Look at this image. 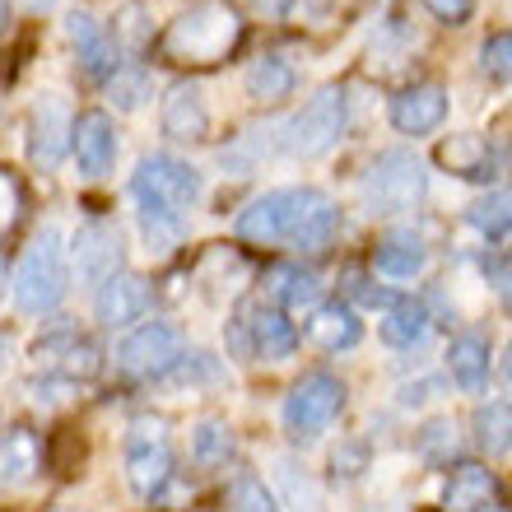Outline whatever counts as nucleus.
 I'll return each mask as SVG.
<instances>
[{"label": "nucleus", "instance_id": "c85d7f7f", "mask_svg": "<svg viewBox=\"0 0 512 512\" xmlns=\"http://www.w3.org/2000/svg\"><path fill=\"white\" fill-rule=\"evenodd\" d=\"M275 294L289 312H303V308H322V280L312 270H275Z\"/></svg>", "mask_w": 512, "mask_h": 512}, {"label": "nucleus", "instance_id": "79ce46f5", "mask_svg": "<svg viewBox=\"0 0 512 512\" xmlns=\"http://www.w3.org/2000/svg\"><path fill=\"white\" fill-rule=\"evenodd\" d=\"M494 289H499V303L512 312V261H508V266L494 270Z\"/></svg>", "mask_w": 512, "mask_h": 512}, {"label": "nucleus", "instance_id": "f03ea898", "mask_svg": "<svg viewBox=\"0 0 512 512\" xmlns=\"http://www.w3.org/2000/svg\"><path fill=\"white\" fill-rule=\"evenodd\" d=\"M238 38H243V19L224 0H205L168 28L163 52L173 61H191V66H215L238 47Z\"/></svg>", "mask_w": 512, "mask_h": 512}, {"label": "nucleus", "instance_id": "4be33fe9", "mask_svg": "<svg viewBox=\"0 0 512 512\" xmlns=\"http://www.w3.org/2000/svg\"><path fill=\"white\" fill-rule=\"evenodd\" d=\"M447 373L457 382L461 391H485L489 382V340L466 331V336L452 340V350H447Z\"/></svg>", "mask_w": 512, "mask_h": 512}, {"label": "nucleus", "instance_id": "4468645a", "mask_svg": "<svg viewBox=\"0 0 512 512\" xmlns=\"http://www.w3.org/2000/svg\"><path fill=\"white\" fill-rule=\"evenodd\" d=\"M159 126H163L168 140H177V145H196V140H205V135H210V108H205L201 84L177 80L173 89L163 94Z\"/></svg>", "mask_w": 512, "mask_h": 512}, {"label": "nucleus", "instance_id": "f8f14e48", "mask_svg": "<svg viewBox=\"0 0 512 512\" xmlns=\"http://www.w3.org/2000/svg\"><path fill=\"white\" fill-rule=\"evenodd\" d=\"M70 131H75V117L56 94H42L33 103V117H28V159L38 168H56L70 149Z\"/></svg>", "mask_w": 512, "mask_h": 512}, {"label": "nucleus", "instance_id": "2eb2a0df", "mask_svg": "<svg viewBox=\"0 0 512 512\" xmlns=\"http://www.w3.org/2000/svg\"><path fill=\"white\" fill-rule=\"evenodd\" d=\"M149 303H154V289H149L145 275L122 270V275H112V280L98 284L94 312H98V322L103 326H131L149 312Z\"/></svg>", "mask_w": 512, "mask_h": 512}, {"label": "nucleus", "instance_id": "f3484780", "mask_svg": "<svg viewBox=\"0 0 512 512\" xmlns=\"http://www.w3.org/2000/svg\"><path fill=\"white\" fill-rule=\"evenodd\" d=\"M289 196H294V187L256 196L247 210H238V219H233V233H238L243 243H261V247L284 243V224H289Z\"/></svg>", "mask_w": 512, "mask_h": 512}, {"label": "nucleus", "instance_id": "4c0bfd02", "mask_svg": "<svg viewBox=\"0 0 512 512\" xmlns=\"http://www.w3.org/2000/svg\"><path fill=\"white\" fill-rule=\"evenodd\" d=\"M145 443H168V424L163 419H135L131 433H126V447H145Z\"/></svg>", "mask_w": 512, "mask_h": 512}, {"label": "nucleus", "instance_id": "393cba45", "mask_svg": "<svg viewBox=\"0 0 512 512\" xmlns=\"http://www.w3.org/2000/svg\"><path fill=\"white\" fill-rule=\"evenodd\" d=\"M243 89L256 103H280V98L294 94V66L284 56H256L243 70Z\"/></svg>", "mask_w": 512, "mask_h": 512}, {"label": "nucleus", "instance_id": "5701e85b", "mask_svg": "<svg viewBox=\"0 0 512 512\" xmlns=\"http://www.w3.org/2000/svg\"><path fill=\"white\" fill-rule=\"evenodd\" d=\"M424 261H429V252H424V243H419L415 233H387L373 247V266L387 280H415L419 270H424Z\"/></svg>", "mask_w": 512, "mask_h": 512}, {"label": "nucleus", "instance_id": "473e14b6", "mask_svg": "<svg viewBox=\"0 0 512 512\" xmlns=\"http://www.w3.org/2000/svg\"><path fill=\"white\" fill-rule=\"evenodd\" d=\"M112 47H145L154 38V24H149V10L145 5H122L117 19H112Z\"/></svg>", "mask_w": 512, "mask_h": 512}, {"label": "nucleus", "instance_id": "9b49d317", "mask_svg": "<svg viewBox=\"0 0 512 512\" xmlns=\"http://www.w3.org/2000/svg\"><path fill=\"white\" fill-rule=\"evenodd\" d=\"M33 359L42 364V373H56V378H94L103 368V350H98L89 336H80L75 326H56L52 336H42L33 345Z\"/></svg>", "mask_w": 512, "mask_h": 512}, {"label": "nucleus", "instance_id": "bb28decb", "mask_svg": "<svg viewBox=\"0 0 512 512\" xmlns=\"http://www.w3.org/2000/svg\"><path fill=\"white\" fill-rule=\"evenodd\" d=\"M475 429V443H480V452H489V457H503L512 447V401H489L475 410L471 419Z\"/></svg>", "mask_w": 512, "mask_h": 512}, {"label": "nucleus", "instance_id": "0eeeda50", "mask_svg": "<svg viewBox=\"0 0 512 512\" xmlns=\"http://www.w3.org/2000/svg\"><path fill=\"white\" fill-rule=\"evenodd\" d=\"M340 410H345V382L331 373H308L284 396V429H289V438L308 443L336 424Z\"/></svg>", "mask_w": 512, "mask_h": 512}, {"label": "nucleus", "instance_id": "39448f33", "mask_svg": "<svg viewBox=\"0 0 512 512\" xmlns=\"http://www.w3.org/2000/svg\"><path fill=\"white\" fill-rule=\"evenodd\" d=\"M345 122H350L345 89H340V84H326V89H317V94L294 112V122L284 126V149H289L294 159H322L326 149L340 145Z\"/></svg>", "mask_w": 512, "mask_h": 512}, {"label": "nucleus", "instance_id": "2f4dec72", "mask_svg": "<svg viewBox=\"0 0 512 512\" xmlns=\"http://www.w3.org/2000/svg\"><path fill=\"white\" fill-rule=\"evenodd\" d=\"M229 508L233 512H280V499L266 489V480L256 475H238L229 485Z\"/></svg>", "mask_w": 512, "mask_h": 512}, {"label": "nucleus", "instance_id": "c03bdc74", "mask_svg": "<svg viewBox=\"0 0 512 512\" xmlns=\"http://www.w3.org/2000/svg\"><path fill=\"white\" fill-rule=\"evenodd\" d=\"M10 28V0H0V33Z\"/></svg>", "mask_w": 512, "mask_h": 512}, {"label": "nucleus", "instance_id": "f257e3e1", "mask_svg": "<svg viewBox=\"0 0 512 512\" xmlns=\"http://www.w3.org/2000/svg\"><path fill=\"white\" fill-rule=\"evenodd\" d=\"M70 289V261H66V238H61V229L56 224H47V229L28 243L24 261H19V270H14V308L28 312V317H42V312H52L61 298H66Z\"/></svg>", "mask_w": 512, "mask_h": 512}, {"label": "nucleus", "instance_id": "49530a36", "mask_svg": "<svg viewBox=\"0 0 512 512\" xmlns=\"http://www.w3.org/2000/svg\"><path fill=\"white\" fill-rule=\"evenodd\" d=\"M0 294H5V256H0Z\"/></svg>", "mask_w": 512, "mask_h": 512}, {"label": "nucleus", "instance_id": "58836bf2", "mask_svg": "<svg viewBox=\"0 0 512 512\" xmlns=\"http://www.w3.org/2000/svg\"><path fill=\"white\" fill-rule=\"evenodd\" d=\"M14 215H19V187H14L10 173H0V238L14 224Z\"/></svg>", "mask_w": 512, "mask_h": 512}, {"label": "nucleus", "instance_id": "b1692460", "mask_svg": "<svg viewBox=\"0 0 512 512\" xmlns=\"http://www.w3.org/2000/svg\"><path fill=\"white\" fill-rule=\"evenodd\" d=\"M438 159H443L457 177H471V182H489L494 168H499V159L489 154L485 135H452V140H443Z\"/></svg>", "mask_w": 512, "mask_h": 512}, {"label": "nucleus", "instance_id": "cd10ccee", "mask_svg": "<svg viewBox=\"0 0 512 512\" xmlns=\"http://www.w3.org/2000/svg\"><path fill=\"white\" fill-rule=\"evenodd\" d=\"M191 457L196 466H224L233 457V429L224 419H201L191 429Z\"/></svg>", "mask_w": 512, "mask_h": 512}, {"label": "nucleus", "instance_id": "f704fd0d", "mask_svg": "<svg viewBox=\"0 0 512 512\" xmlns=\"http://www.w3.org/2000/svg\"><path fill=\"white\" fill-rule=\"evenodd\" d=\"M28 396H33L38 405H47V410H56V405H66L70 396H75V382L56 378V373H42V378L28 382Z\"/></svg>", "mask_w": 512, "mask_h": 512}, {"label": "nucleus", "instance_id": "423d86ee", "mask_svg": "<svg viewBox=\"0 0 512 512\" xmlns=\"http://www.w3.org/2000/svg\"><path fill=\"white\" fill-rule=\"evenodd\" d=\"M182 354H187L182 350V331L173 322H140L117 345V373H126L131 382L168 378Z\"/></svg>", "mask_w": 512, "mask_h": 512}, {"label": "nucleus", "instance_id": "aec40b11", "mask_svg": "<svg viewBox=\"0 0 512 512\" xmlns=\"http://www.w3.org/2000/svg\"><path fill=\"white\" fill-rule=\"evenodd\" d=\"M126 480H131L140 499H159L163 489L173 485V452H168V443L126 447Z\"/></svg>", "mask_w": 512, "mask_h": 512}, {"label": "nucleus", "instance_id": "a878e982", "mask_svg": "<svg viewBox=\"0 0 512 512\" xmlns=\"http://www.w3.org/2000/svg\"><path fill=\"white\" fill-rule=\"evenodd\" d=\"M429 326H433L429 308L415 303V298H401V303L378 322V336L387 340V345H396V350H410V345H419V340L429 336Z\"/></svg>", "mask_w": 512, "mask_h": 512}, {"label": "nucleus", "instance_id": "72a5a7b5", "mask_svg": "<svg viewBox=\"0 0 512 512\" xmlns=\"http://www.w3.org/2000/svg\"><path fill=\"white\" fill-rule=\"evenodd\" d=\"M480 70H485L489 80L512 84V28L485 38V47H480Z\"/></svg>", "mask_w": 512, "mask_h": 512}, {"label": "nucleus", "instance_id": "37998d69", "mask_svg": "<svg viewBox=\"0 0 512 512\" xmlns=\"http://www.w3.org/2000/svg\"><path fill=\"white\" fill-rule=\"evenodd\" d=\"M247 5H252V10H261V14H289V5H294V0H247Z\"/></svg>", "mask_w": 512, "mask_h": 512}, {"label": "nucleus", "instance_id": "de8ad7c7", "mask_svg": "<svg viewBox=\"0 0 512 512\" xmlns=\"http://www.w3.org/2000/svg\"><path fill=\"white\" fill-rule=\"evenodd\" d=\"M508 378H512V350H508Z\"/></svg>", "mask_w": 512, "mask_h": 512}, {"label": "nucleus", "instance_id": "c756f323", "mask_svg": "<svg viewBox=\"0 0 512 512\" xmlns=\"http://www.w3.org/2000/svg\"><path fill=\"white\" fill-rule=\"evenodd\" d=\"M480 233H489V238H503V233H512V187H499L489 191L485 201L471 205V215H466Z\"/></svg>", "mask_w": 512, "mask_h": 512}, {"label": "nucleus", "instance_id": "20e7f679", "mask_svg": "<svg viewBox=\"0 0 512 512\" xmlns=\"http://www.w3.org/2000/svg\"><path fill=\"white\" fill-rule=\"evenodd\" d=\"M429 196V168L415 149H387L364 177V201L373 215H405Z\"/></svg>", "mask_w": 512, "mask_h": 512}, {"label": "nucleus", "instance_id": "6e6552de", "mask_svg": "<svg viewBox=\"0 0 512 512\" xmlns=\"http://www.w3.org/2000/svg\"><path fill=\"white\" fill-rule=\"evenodd\" d=\"M340 233V210L336 201L317 187H294L289 196V224H284V243L298 252H322L336 243Z\"/></svg>", "mask_w": 512, "mask_h": 512}, {"label": "nucleus", "instance_id": "a19ab883", "mask_svg": "<svg viewBox=\"0 0 512 512\" xmlns=\"http://www.w3.org/2000/svg\"><path fill=\"white\" fill-rule=\"evenodd\" d=\"M364 447H336V457H331V466H336V475H350V480H354V475H359V471H364Z\"/></svg>", "mask_w": 512, "mask_h": 512}, {"label": "nucleus", "instance_id": "1a4fd4ad", "mask_svg": "<svg viewBox=\"0 0 512 512\" xmlns=\"http://www.w3.org/2000/svg\"><path fill=\"white\" fill-rule=\"evenodd\" d=\"M294 345H298V331L280 308H243L238 322H233V350L243 359L275 364V359H289Z\"/></svg>", "mask_w": 512, "mask_h": 512}, {"label": "nucleus", "instance_id": "ddd939ff", "mask_svg": "<svg viewBox=\"0 0 512 512\" xmlns=\"http://www.w3.org/2000/svg\"><path fill=\"white\" fill-rule=\"evenodd\" d=\"M70 154L80 163V177H108L117 163V126L108 112H80L70 131Z\"/></svg>", "mask_w": 512, "mask_h": 512}, {"label": "nucleus", "instance_id": "7c9ffc66", "mask_svg": "<svg viewBox=\"0 0 512 512\" xmlns=\"http://www.w3.org/2000/svg\"><path fill=\"white\" fill-rule=\"evenodd\" d=\"M108 98L117 103L122 112H135L140 103L149 98V75L140 66H117L108 75Z\"/></svg>", "mask_w": 512, "mask_h": 512}, {"label": "nucleus", "instance_id": "a18cd8bd", "mask_svg": "<svg viewBox=\"0 0 512 512\" xmlns=\"http://www.w3.org/2000/svg\"><path fill=\"white\" fill-rule=\"evenodd\" d=\"M28 5H33V10H47V5H56V0H28Z\"/></svg>", "mask_w": 512, "mask_h": 512}, {"label": "nucleus", "instance_id": "9d476101", "mask_svg": "<svg viewBox=\"0 0 512 512\" xmlns=\"http://www.w3.org/2000/svg\"><path fill=\"white\" fill-rule=\"evenodd\" d=\"M70 261H75V275L84 284H103L112 275H122V261H126L122 229L108 224V219H89L75 233V243H70Z\"/></svg>", "mask_w": 512, "mask_h": 512}, {"label": "nucleus", "instance_id": "dca6fc26", "mask_svg": "<svg viewBox=\"0 0 512 512\" xmlns=\"http://www.w3.org/2000/svg\"><path fill=\"white\" fill-rule=\"evenodd\" d=\"M443 117H447V89L433 80L410 84V89L391 98V126L401 135H429L443 126Z\"/></svg>", "mask_w": 512, "mask_h": 512}, {"label": "nucleus", "instance_id": "ea45409f", "mask_svg": "<svg viewBox=\"0 0 512 512\" xmlns=\"http://www.w3.org/2000/svg\"><path fill=\"white\" fill-rule=\"evenodd\" d=\"M354 298H359L364 308H387V312L396 308V303H401L396 294H387V289H373L368 280H354Z\"/></svg>", "mask_w": 512, "mask_h": 512}, {"label": "nucleus", "instance_id": "7ed1b4c3", "mask_svg": "<svg viewBox=\"0 0 512 512\" xmlns=\"http://www.w3.org/2000/svg\"><path fill=\"white\" fill-rule=\"evenodd\" d=\"M201 173L191 163L173 159V154H145L131 177V196L140 205V215H173L187 219V210L201 201Z\"/></svg>", "mask_w": 512, "mask_h": 512}, {"label": "nucleus", "instance_id": "c9c22d12", "mask_svg": "<svg viewBox=\"0 0 512 512\" xmlns=\"http://www.w3.org/2000/svg\"><path fill=\"white\" fill-rule=\"evenodd\" d=\"M66 38L75 42V47H94L98 38H108V33H103V28H98V19L89 10H70V19H66Z\"/></svg>", "mask_w": 512, "mask_h": 512}, {"label": "nucleus", "instance_id": "412c9836", "mask_svg": "<svg viewBox=\"0 0 512 512\" xmlns=\"http://www.w3.org/2000/svg\"><path fill=\"white\" fill-rule=\"evenodd\" d=\"M308 340L317 350H350V345L364 340V322H359V312L350 303H322L308 317Z\"/></svg>", "mask_w": 512, "mask_h": 512}, {"label": "nucleus", "instance_id": "e433bc0d", "mask_svg": "<svg viewBox=\"0 0 512 512\" xmlns=\"http://www.w3.org/2000/svg\"><path fill=\"white\" fill-rule=\"evenodd\" d=\"M424 10L433 19H443V24H466L475 14V0H424Z\"/></svg>", "mask_w": 512, "mask_h": 512}, {"label": "nucleus", "instance_id": "6ab92c4d", "mask_svg": "<svg viewBox=\"0 0 512 512\" xmlns=\"http://www.w3.org/2000/svg\"><path fill=\"white\" fill-rule=\"evenodd\" d=\"M42 471V443L38 433L24 429V424H14V429L0 433V485L5 489H19L28 485L33 475Z\"/></svg>", "mask_w": 512, "mask_h": 512}, {"label": "nucleus", "instance_id": "a211bd4d", "mask_svg": "<svg viewBox=\"0 0 512 512\" xmlns=\"http://www.w3.org/2000/svg\"><path fill=\"white\" fill-rule=\"evenodd\" d=\"M494 499H499V480H494L489 466H480V461L452 466V475L443 485V512H480Z\"/></svg>", "mask_w": 512, "mask_h": 512}]
</instances>
